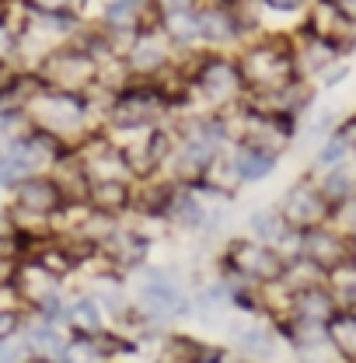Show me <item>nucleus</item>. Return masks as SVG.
<instances>
[{
  "label": "nucleus",
  "instance_id": "nucleus-1",
  "mask_svg": "<svg viewBox=\"0 0 356 363\" xmlns=\"http://www.w3.org/2000/svg\"><path fill=\"white\" fill-rule=\"evenodd\" d=\"M245 70L255 77V81H276L283 70H287V56L276 52V49H255L245 63Z\"/></svg>",
  "mask_w": 356,
  "mask_h": 363
},
{
  "label": "nucleus",
  "instance_id": "nucleus-2",
  "mask_svg": "<svg viewBox=\"0 0 356 363\" xmlns=\"http://www.w3.org/2000/svg\"><path fill=\"white\" fill-rule=\"evenodd\" d=\"M287 213H290L294 220H301V224L318 220V217H321V199L314 196L311 189H294V192L287 196Z\"/></svg>",
  "mask_w": 356,
  "mask_h": 363
},
{
  "label": "nucleus",
  "instance_id": "nucleus-3",
  "mask_svg": "<svg viewBox=\"0 0 356 363\" xmlns=\"http://www.w3.org/2000/svg\"><path fill=\"white\" fill-rule=\"evenodd\" d=\"M308 252L318 266H335L343 259V245L332 238V234H311L308 238Z\"/></svg>",
  "mask_w": 356,
  "mask_h": 363
},
{
  "label": "nucleus",
  "instance_id": "nucleus-4",
  "mask_svg": "<svg viewBox=\"0 0 356 363\" xmlns=\"http://www.w3.org/2000/svg\"><path fill=\"white\" fill-rule=\"evenodd\" d=\"M269 168H272V154H266V150H241L238 154V172L245 179H262Z\"/></svg>",
  "mask_w": 356,
  "mask_h": 363
},
{
  "label": "nucleus",
  "instance_id": "nucleus-5",
  "mask_svg": "<svg viewBox=\"0 0 356 363\" xmlns=\"http://www.w3.org/2000/svg\"><path fill=\"white\" fill-rule=\"evenodd\" d=\"M196 28H199L203 35H210V39H227V35L234 32L230 18H227V14H217V11H206V14L196 21Z\"/></svg>",
  "mask_w": 356,
  "mask_h": 363
},
{
  "label": "nucleus",
  "instance_id": "nucleus-6",
  "mask_svg": "<svg viewBox=\"0 0 356 363\" xmlns=\"http://www.w3.org/2000/svg\"><path fill=\"white\" fill-rule=\"evenodd\" d=\"M332 339H335V346H339L343 353L356 357V318H339V321H332Z\"/></svg>",
  "mask_w": 356,
  "mask_h": 363
},
{
  "label": "nucleus",
  "instance_id": "nucleus-7",
  "mask_svg": "<svg viewBox=\"0 0 356 363\" xmlns=\"http://www.w3.org/2000/svg\"><path fill=\"white\" fill-rule=\"evenodd\" d=\"M203 84L213 91V94H227V91H234L238 77H234L230 67H210V70L203 74Z\"/></svg>",
  "mask_w": 356,
  "mask_h": 363
},
{
  "label": "nucleus",
  "instance_id": "nucleus-8",
  "mask_svg": "<svg viewBox=\"0 0 356 363\" xmlns=\"http://www.w3.org/2000/svg\"><path fill=\"white\" fill-rule=\"evenodd\" d=\"M21 199L25 203H32L35 210H49L52 206V199H56V192H52V185H25V192H21Z\"/></svg>",
  "mask_w": 356,
  "mask_h": 363
},
{
  "label": "nucleus",
  "instance_id": "nucleus-9",
  "mask_svg": "<svg viewBox=\"0 0 356 363\" xmlns=\"http://www.w3.org/2000/svg\"><path fill=\"white\" fill-rule=\"evenodd\" d=\"M301 308H304V315H308V318H328V315H332V304H328V297H321L318 290L304 294Z\"/></svg>",
  "mask_w": 356,
  "mask_h": 363
},
{
  "label": "nucleus",
  "instance_id": "nucleus-10",
  "mask_svg": "<svg viewBox=\"0 0 356 363\" xmlns=\"http://www.w3.org/2000/svg\"><path fill=\"white\" fill-rule=\"evenodd\" d=\"M147 297H150V301H157L161 308H175V304H178L175 286H168V283H157V286H150V290H147Z\"/></svg>",
  "mask_w": 356,
  "mask_h": 363
},
{
  "label": "nucleus",
  "instance_id": "nucleus-11",
  "mask_svg": "<svg viewBox=\"0 0 356 363\" xmlns=\"http://www.w3.org/2000/svg\"><path fill=\"white\" fill-rule=\"evenodd\" d=\"M32 342H39L45 350H60V335H56L52 328H35V332H32Z\"/></svg>",
  "mask_w": 356,
  "mask_h": 363
},
{
  "label": "nucleus",
  "instance_id": "nucleus-12",
  "mask_svg": "<svg viewBox=\"0 0 356 363\" xmlns=\"http://www.w3.org/2000/svg\"><path fill=\"white\" fill-rule=\"evenodd\" d=\"M343 150H346V140H332V143L321 150V157H318V161H321V164H332V161H339V157H343Z\"/></svg>",
  "mask_w": 356,
  "mask_h": 363
},
{
  "label": "nucleus",
  "instance_id": "nucleus-13",
  "mask_svg": "<svg viewBox=\"0 0 356 363\" xmlns=\"http://www.w3.org/2000/svg\"><path fill=\"white\" fill-rule=\"evenodd\" d=\"M252 227H255L259 234H276V230H279L276 217H262V213H259V217H252Z\"/></svg>",
  "mask_w": 356,
  "mask_h": 363
},
{
  "label": "nucleus",
  "instance_id": "nucleus-14",
  "mask_svg": "<svg viewBox=\"0 0 356 363\" xmlns=\"http://www.w3.org/2000/svg\"><path fill=\"white\" fill-rule=\"evenodd\" d=\"M328 192H335V196H350V179L346 175H335V179H328Z\"/></svg>",
  "mask_w": 356,
  "mask_h": 363
},
{
  "label": "nucleus",
  "instance_id": "nucleus-15",
  "mask_svg": "<svg viewBox=\"0 0 356 363\" xmlns=\"http://www.w3.org/2000/svg\"><path fill=\"white\" fill-rule=\"evenodd\" d=\"M272 7H279V11H290V7H297L301 0H269Z\"/></svg>",
  "mask_w": 356,
  "mask_h": 363
},
{
  "label": "nucleus",
  "instance_id": "nucleus-16",
  "mask_svg": "<svg viewBox=\"0 0 356 363\" xmlns=\"http://www.w3.org/2000/svg\"><path fill=\"white\" fill-rule=\"evenodd\" d=\"M0 363H11V353H4V346H0Z\"/></svg>",
  "mask_w": 356,
  "mask_h": 363
},
{
  "label": "nucleus",
  "instance_id": "nucleus-17",
  "mask_svg": "<svg viewBox=\"0 0 356 363\" xmlns=\"http://www.w3.org/2000/svg\"><path fill=\"white\" fill-rule=\"evenodd\" d=\"M126 4H133V0H126Z\"/></svg>",
  "mask_w": 356,
  "mask_h": 363
}]
</instances>
